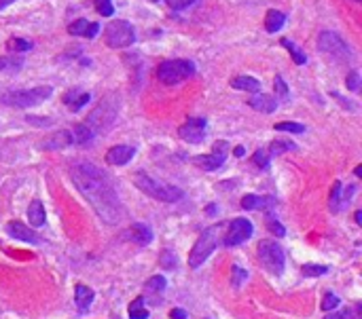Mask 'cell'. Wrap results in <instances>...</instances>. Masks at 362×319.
<instances>
[{
    "label": "cell",
    "instance_id": "38",
    "mask_svg": "<svg viewBox=\"0 0 362 319\" xmlns=\"http://www.w3.org/2000/svg\"><path fill=\"white\" fill-rule=\"evenodd\" d=\"M274 87H276V93H278V102H280V97H282V100H286V97H288V87H286V83H284V78H282V76H276Z\"/></svg>",
    "mask_w": 362,
    "mask_h": 319
},
{
    "label": "cell",
    "instance_id": "5",
    "mask_svg": "<svg viewBox=\"0 0 362 319\" xmlns=\"http://www.w3.org/2000/svg\"><path fill=\"white\" fill-rule=\"evenodd\" d=\"M257 252H259V263H261V267L265 271H269L272 275H278V277L284 273L286 258H284L282 248L276 241H272V239L261 241L259 248H257Z\"/></svg>",
    "mask_w": 362,
    "mask_h": 319
},
{
    "label": "cell",
    "instance_id": "30",
    "mask_svg": "<svg viewBox=\"0 0 362 319\" xmlns=\"http://www.w3.org/2000/svg\"><path fill=\"white\" fill-rule=\"evenodd\" d=\"M282 44H284V47H286V49L291 51V55H293V59H295V64H299V66H303V64L308 61V57H305V55L301 53V49H299V47H295V44H293L291 40H286V38H284V40H282Z\"/></svg>",
    "mask_w": 362,
    "mask_h": 319
},
{
    "label": "cell",
    "instance_id": "10",
    "mask_svg": "<svg viewBox=\"0 0 362 319\" xmlns=\"http://www.w3.org/2000/svg\"><path fill=\"white\" fill-rule=\"evenodd\" d=\"M227 161V142H216L214 144V150L206 157H195L193 163L199 165L202 169L206 171H216L223 167V163Z\"/></svg>",
    "mask_w": 362,
    "mask_h": 319
},
{
    "label": "cell",
    "instance_id": "25",
    "mask_svg": "<svg viewBox=\"0 0 362 319\" xmlns=\"http://www.w3.org/2000/svg\"><path fill=\"white\" fill-rule=\"evenodd\" d=\"M129 319H148V309L144 307V301L142 299H136L132 305H129Z\"/></svg>",
    "mask_w": 362,
    "mask_h": 319
},
{
    "label": "cell",
    "instance_id": "27",
    "mask_svg": "<svg viewBox=\"0 0 362 319\" xmlns=\"http://www.w3.org/2000/svg\"><path fill=\"white\" fill-rule=\"evenodd\" d=\"M269 150H272L269 155H282V152L295 150V142H291V140H276V142H272Z\"/></svg>",
    "mask_w": 362,
    "mask_h": 319
},
{
    "label": "cell",
    "instance_id": "15",
    "mask_svg": "<svg viewBox=\"0 0 362 319\" xmlns=\"http://www.w3.org/2000/svg\"><path fill=\"white\" fill-rule=\"evenodd\" d=\"M125 235H127L129 241H134V243H138V246H148V243L153 241V231L148 229V224H142V222L129 227Z\"/></svg>",
    "mask_w": 362,
    "mask_h": 319
},
{
    "label": "cell",
    "instance_id": "29",
    "mask_svg": "<svg viewBox=\"0 0 362 319\" xmlns=\"http://www.w3.org/2000/svg\"><path fill=\"white\" fill-rule=\"evenodd\" d=\"M6 49L8 51H15V53H23V51H30L32 49V42L30 40H23V38H11L6 42Z\"/></svg>",
    "mask_w": 362,
    "mask_h": 319
},
{
    "label": "cell",
    "instance_id": "46",
    "mask_svg": "<svg viewBox=\"0 0 362 319\" xmlns=\"http://www.w3.org/2000/svg\"><path fill=\"white\" fill-rule=\"evenodd\" d=\"M356 222H358V224H362V212H356Z\"/></svg>",
    "mask_w": 362,
    "mask_h": 319
},
{
    "label": "cell",
    "instance_id": "33",
    "mask_svg": "<svg viewBox=\"0 0 362 319\" xmlns=\"http://www.w3.org/2000/svg\"><path fill=\"white\" fill-rule=\"evenodd\" d=\"M274 129L276 131H288V133H303L305 125H301V123H276Z\"/></svg>",
    "mask_w": 362,
    "mask_h": 319
},
{
    "label": "cell",
    "instance_id": "40",
    "mask_svg": "<svg viewBox=\"0 0 362 319\" xmlns=\"http://www.w3.org/2000/svg\"><path fill=\"white\" fill-rule=\"evenodd\" d=\"M337 307H339V299H337L335 294H327L325 301H322V309H325V311H333V309H337Z\"/></svg>",
    "mask_w": 362,
    "mask_h": 319
},
{
    "label": "cell",
    "instance_id": "3",
    "mask_svg": "<svg viewBox=\"0 0 362 319\" xmlns=\"http://www.w3.org/2000/svg\"><path fill=\"white\" fill-rule=\"evenodd\" d=\"M51 93H53V89L47 85L25 89V91H6V93H0V104L13 106V108H30V106L45 102Z\"/></svg>",
    "mask_w": 362,
    "mask_h": 319
},
{
    "label": "cell",
    "instance_id": "28",
    "mask_svg": "<svg viewBox=\"0 0 362 319\" xmlns=\"http://www.w3.org/2000/svg\"><path fill=\"white\" fill-rule=\"evenodd\" d=\"M339 203H341V182L333 184V191L329 195V207L331 212H339Z\"/></svg>",
    "mask_w": 362,
    "mask_h": 319
},
{
    "label": "cell",
    "instance_id": "39",
    "mask_svg": "<svg viewBox=\"0 0 362 319\" xmlns=\"http://www.w3.org/2000/svg\"><path fill=\"white\" fill-rule=\"evenodd\" d=\"M23 61L21 57H0V70H8V68H19Z\"/></svg>",
    "mask_w": 362,
    "mask_h": 319
},
{
    "label": "cell",
    "instance_id": "8",
    "mask_svg": "<svg viewBox=\"0 0 362 319\" xmlns=\"http://www.w3.org/2000/svg\"><path fill=\"white\" fill-rule=\"evenodd\" d=\"M318 49L322 53H327V55L337 57V59H348L350 57V47L337 32H322L320 38H318Z\"/></svg>",
    "mask_w": 362,
    "mask_h": 319
},
{
    "label": "cell",
    "instance_id": "41",
    "mask_svg": "<svg viewBox=\"0 0 362 319\" xmlns=\"http://www.w3.org/2000/svg\"><path fill=\"white\" fill-rule=\"evenodd\" d=\"M358 85H361L358 72H350V74H348V89H350V91H358Z\"/></svg>",
    "mask_w": 362,
    "mask_h": 319
},
{
    "label": "cell",
    "instance_id": "21",
    "mask_svg": "<svg viewBox=\"0 0 362 319\" xmlns=\"http://www.w3.org/2000/svg\"><path fill=\"white\" fill-rule=\"evenodd\" d=\"M64 100H66V104H68V108H70L72 112H78V110L91 100V95L85 93V91H70Z\"/></svg>",
    "mask_w": 362,
    "mask_h": 319
},
{
    "label": "cell",
    "instance_id": "1",
    "mask_svg": "<svg viewBox=\"0 0 362 319\" xmlns=\"http://www.w3.org/2000/svg\"><path fill=\"white\" fill-rule=\"evenodd\" d=\"M70 176L78 193L93 205L95 214L106 224H117L123 218L121 201L102 169L91 163H74L70 167Z\"/></svg>",
    "mask_w": 362,
    "mask_h": 319
},
{
    "label": "cell",
    "instance_id": "22",
    "mask_svg": "<svg viewBox=\"0 0 362 319\" xmlns=\"http://www.w3.org/2000/svg\"><path fill=\"white\" fill-rule=\"evenodd\" d=\"M28 220H30L32 227H42L45 224L47 216H45V207H42L40 201H32L30 203V207H28Z\"/></svg>",
    "mask_w": 362,
    "mask_h": 319
},
{
    "label": "cell",
    "instance_id": "32",
    "mask_svg": "<svg viewBox=\"0 0 362 319\" xmlns=\"http://www.w3.org/2000/svg\"><path fill=\"white\" fill-rule=\"evenodd\" d=\"M93 6L102 17H112V13H115L112 0H93Z\"/></svg>",
    "mask_w": 362,
    "mask_h": 319
},
{
    "label": "cell",
    "instance_id": "34",
    "mask_svg": "<svg viewBox=\"0 0 362 319\" xmlns=\"http://www.w3.org/2000/svg\"><path fill=\"white\" fill-rule=\"evenodd\" d=\"M327 273H329V267H325V265H305L303 267V275H308V277H320Z\"/></svg>",
    "mask_w": 362,
    "mask_h": 319
},
{
    "label": "cell",
    "instance_id": "47",
    "mask_svg": "<svg viewBox=\"0 0 362 319\" xmlns=\"http://www.w3.org/2000/svg\"><path fill=\"white\" fill-rule=\"evenodd\" d=\"M151 2H159V0H151Z\"/></svg>",
    "mask_w": 362,
    "mask_h": 319
},
{
    "label": "cell",
    "instance_id": "37",
    "mask_svg": "<svg viewBox=\"0 0 362 319\" xmlns=\"http://www.w3.org/2000/svg\"><path fill=\"white\" fill-rule=\"evenodd\" d=\"M267 229H269L276 237H284V235H286V229H284V227H282L274 216H269V218H267Z\"/></svg>",
    "mask_w": 362,
    "mask_h": 319
},
{
    "label": "cell",
    "instance_id": "11",
    "mask_svg": "<svg viewBox=\"0 0 362 319\" xmlns=\"http://www.w3.org/2000/svg\"><path fill=\"white\" fill-rule=\"evenodd\" d=\"M206 127H208V121L206 119H189L180 129H178V136L189 142V144H199L206 136Z\"/></svg>",
    "mask_w": 362,
    "mask_h": 319
},
{
    "label": "cell",
    "instance_id": "2",
    "mask_svg": "<svg viewBox=\"0 0 362 319\" xmlns=\"http://www.w3.org/2000/svg\"><path fill=\"white\" fill-rule=\"evenodd\" d=\"M134 184L146 193L148 197L157 199V201H163V203H174L178 199H182V191L178 186H172V184H163V182H157L153 180L151 176L146 174H136L134 176Z\"/></svg>",
    "mask_w": 362,
    "mask_h": 319
},
{
    "label": "cell",
    "instance_id": "7",
    "mask_svg": "<svg viewBox=\"0 0 362 319\" xmlns=\"http://www.w3.org/2000/svg\"><path fill=\"white\" fill-rule=\"evenodd\" d=\"M136 40V32L129 21L115 19L106 25V44L110 49H127Z\"/></svg>",
    "mask_w": 362,
    "mask_h": 319
},
{
    "label": "cell",
    "instance_id": "35",
    "mask_svg": "<svg viewBox=\"0 0 362 319\" xmlns=\"http://www.w3.org/2000/svg\"><path fill=\"white\" fill-rule=\"evenodd\" d=\"M246 277H248V273H246V269H242V267H233L231 269V284L238 288V286H242L244 282H246Z\"/></svg>",
    "mask_w": 362,
    "mask_h": 319
},
{
    "label": "cell",
    "instance_id": "24",
    "mask_svg": "<svg viewBox=\"0 0 362 319\" xmlns=\"http://www.w3.org/2000/svg\"><path fill=\"white\" fill-rule=\"evenodd\" d=\"M265 205H274V199L269 197H259V195H246L242 199V207L244 210H263Z\"/></svg>",
    "mask_w": 362,
    "mask_h": 319
},
{
    "label": "cell",
    "instance_id": "26",
    "mask_svg": "<svg viewBox=\"0 0 362 319\" xmlns=\"http://www.w3.org/2000/svg\"><path fill=\"white\" fill-rule=\"evenodd\" d=\"M165 277H161V275H155V277H151L148 282H146V292H151V294H161L163 290H165Z\"/></svg>",
    "mask_w": 362,
    "mask_h": 319
},
{
    "label": "cell",
    "instance_id": "43",
    "mask_svg": "<svg viewBox=\"0 0 362 319\" xmlns=\"http://www.w3.org/2000/svg\"><path fill=\"white\" fill-rule=\"evenodd\" d=\"M170 318H172V319H187V311H185V309H172V311H170Z\"/></svg>",
    "mask_w": 362,
    "mask_h": 319
},
{
    "label": "cell",
    "instance_id": "36",
    "mask_svg": "<svg viewBox=\"0 0 362 319\" xmlns=\"http://www.w3.org/2000/svg\"><path fill=\"white\" fill-rule=\"evenodd\" d=\"M252 161H255V163H257V165H259L261 169H267V167H269V152H267V150H261V148H259V150L255 152Z\"/></svg>",
    "mask_w": 362,
    "mask_h": 319
},
{
    "label": "cell",
    "instance_id": "23",
    "mask_svg": "<svg viewBox=\"0 0 362 319\" xmlns=\"http://www.w3.org/2000/svg\"><path fill=\"white\" fill-rule=\"evenodd\" d=\"M70 136H72V144H89L93 140V129L87 123H83V125H76Z\"/></svg>",
    "mask_w": 362,
    "mask_h": 319
},
{
    "label": "cell",
    "instance_id": "9",
    "mask_svg": "<svg viewBox=\"0 0 362 319\" xmlns=\"http://www.w3.org/2000/svg\"><path fill=\"white\" fill-rule=\"evenodd\" d=\"M255 229H252V222L246 220V218H235L231 220L229 229H227V235H225V246L227 248H235L244 241H248L252 237Z\"/></svg>",
    "mask_w": 362,
    "mask_h": 319
},
{
    "label": "cell",
    "instance_id": "12",
    "mask_svg": "<svg viewBox=\"0 0 362 319\" xmlns=\"http://www.w3.org/2000/svg\"><path fill=\"white\" fill-rule=\"evenodd\" d=\"M136 155V148L132 146H112L106 152V163L108 165H127Z\"/></svg>",
    "mask_w": 362,
    "mask_h": 319
},
{
    "label": "cell",
    "instance_id": "31",
    "mask_svg": "<svg viewBox=\"0 0 362 319\" xmlns=\"http://www.w3.org/2000/svg\"><path fill=\"white\" fill-rule=\"evenodd\" d=\"M159 265H161L165 271H172V269H176V265H178V258H176V254H174V252L165 250V252L161 254V258H159Z\"/></svg>",
    "mask_w": 362,
    "mask_h": 319
},
{
    "label": "cell",
    "instance_id": "16",
    "mask_svg": "<svg viewBox=\"0 0 362 319\" xmlns=\"http://www.w3.org/2000/svg\"><path fill=\"white\" fill-rule=\"evenodd\" d=\"M8 233H11L15 239L25 241V243H36V241H38L36 233H34L30 227H25L23 222H19V220H13V222L8 224Z\"/></svg>",
    "mask_w": 362,
    "mask_h": 319
},
{
    "label": "cell",
    "instance_id": "6",
    "mask_svg": "<svg viewBox=\"0 0 362 319\" xmlns=\"http://www.w3.org/2000/svg\"><path fill=\"white\" fill-rule=\"evenodd\" d=\"M216 243H218V229H206L202 233V237L197 239V243L193 246L191 250V256H189V267L191 269H199L208 258L210 254H214L216 250Z\"/></svg>",
    "mask_w": 362,
    "mask_h": 319
},
{
    "label": "cell",
    "instance_id": "13",
    "mask_svg": "<svg viewBox=\"0 0 362 319\" xmlns=\"http://www.w3.org/2000/svg\"><path fill=\"white\" fill-rule=\"evenodd\" d=\"M248 106L257 112H263V114H272L278 110V100L272 97V95H265V93H257L255 97L248 100Z\"/></svg>",
    "mask_w": 362,
    "mask_h": 319
},
{
    "label": "cell",
    "instance_id": "18",
    "mask_svg": "<svg viewBox=\"0 0 362 319\" xmlns=\"http://www.w3.org/2000/svg\"><path fill=\"white\" fill-rule=\"evenodd\" d=\"M70 144H72L70 131H57L55 136L47 138L40 146L47 148V150H57V148H66V146H70Z\"/></svg>",
    "mask_w": 362,
    "mask_h": 319
},
{
    "label": "cell",
    "instance_id": "45",
    "mask_svg": "<svg viewBox=\"0 0 362 319\" xmlns=\"http://www.w3.org/2000/svg\"><path fill=\"white\" fill-rule=\"evenodd\" d=\"M244 152H246L244 146H238V148H235V157H244Z\"/></svg>",
    "mask_w": 362,
    "mask_h": 319
},
{
    "label": "cell",
    "instance_id": "14",
    "mask_svg": "<svg viewBox=\"0 0 362 319\" xmlns=\"http://www.w3.org/2000/svg\"><path fill=\"white\" fill-rule=\"evenodd\" d=\"M68 32H70V34H74V36L95 38V36H98V32H100V23H95V21H87V19H76L74 23H70Z\"/></svg>",
    "mask_w": 362,
    "mask_h": 319
},
{
    "label": "cell",
    "instance_id": "20",
    "mask_svg": "<svg viewBox=\"0 0 362 319\" xmlns=\"http://www.w3.org/2000/svg\"><path fill=\"white\" fill-rule=\"evenodd\" d=\"M284 21H286V15L272 8V11H267V17H265V30L276 34V32H280L284 28Z\"/></svg>",
    "mask_w": 362,
    "mask_h": 319
},
{
    "label": "cell",
    "instance_id": "4",
    "mask_svg": "<svg viewBox=\"0 0 362 319\" xmlns=\"http://www.w3.org/2000/svg\"><path fill=\"white\" fill-rule=\"evenodd\" d=\"M195 74V64L189 59H168L159 64L157 68V78L163 85H178Z\"/></svg>",
    "mask_w": 362,
    "mask_h": 319
},
{
    "label": "cell",
    "instance_id": "44",
    "mask_svg": "<svg viewBox=\"0 0 362 319\" xmlns=\"http://www.w3.org/2000/svg\"><path fill=\"white\" fill-rule=\"evenodd\" d=\"M13 2H15V0H0V11H2V8H6V6H8V4H13Z\"/></svg>",
    "mask_w": 362,
    "mask_h": 319
},
{
    "label": "cell",
    "instance_id": "42",
    "mask_svg": "<svg viewBox=\"0 0 362 319\" xmlns=\"http://www.w3.org/2000/svg\"><path fill=\"white\" fill-rule=\"evenodd\" d=\"M195 0H168V4L172 6V8H176V11H182V8H187V6H191Z\"/></svg>",
    "mask_w": 362,
    "mask_h": 319
},
{
    "label": "cell",
    "instance_id": "19",
    "mask_svg": "<svg viewBox=\"0 0 362 319\" xmlns=\"http://www.w3.org/2000/svg\"><path fill=\"white\" fill-rule=\"evenodd\" d=\"M231 87H233V89H240V91L261 93V83H259L255 76H235V78L231 80Z\"/></svg>",
    "mask_w": 362,
    "mask_h": 319
},
{
    "label": "cell",
    "instance_id": "17",
    "mask_svg": "<svg viewBox=\"0 0 362 319\" xmlns=\"http://www.w3.org/2000/svg\"><path fill=\"white\" fill-rule=\"evenodd\" d=\"M93 299H95V294H93L91 288H87V286H83V284H78V286L74 288V301H76V307H78L81 313H87V311L91 309Z\"/></svg>",
    "mask_w": 362,
    "mask_h": 319
}]
</instances>
